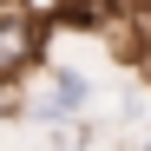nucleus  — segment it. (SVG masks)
<instances>
[{
  "label": "nucleus",
  "instance_id": "7ed1b4c3",
  "mask_svg": "<svg viewBox=\"0 0 151 151\" xmlns=\"http://www.w3.org/2000/svg\"><path fill=\"white\" fill-rule=\"evenodd\" d=\"M145 151H151V145H145Z\"/></svg>",
  "mask_w": 151,
  "mask_h": 151
},
{
  "label": "nucleus",
  "instance_id": "f257e3e1",
  "mask_svg": "<svg viewBox=\"0 0 151 151\" xmlns=\"http://www.w3.org/2000/svg\"><path fill=\"white\" fill-rule=\"evenodd\" d=\"M86 105H92V79H86V72H72V66H46L40 99L27 105V118H40V125H66V118H79Z\"/></svg>",
  "mask_w": 151,
  "mask_h": 151
},
{
  "label": "nucleus",
  "instance_id": "f03ea898",
  "mask_svg": "<svg viewBox=\"0 0 151 151\" xmlns=\"http://www.w3.org/2000/svg\"><path fill=\"white\" fill-rule=\"evenodd\" d=\"M0 7H33V13H40V0H0Z\"/></svg>",
  "mask_w": 151,
  "mask_h": 151
}]
</instances>
